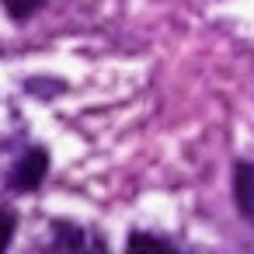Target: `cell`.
<instances>
[{"mask_svg": "<svg viewBox=\"0 0 254 254\" xmlns=\"http://www.w3.org/2000/svg\"><path fill=\"white\" fill-rule=\"evenodd\" d=\"M233 195H237V209L254 223V164H237V171H233Z\"/></svg>", "mask_w": 254, "mask_h": 254, "instance_id": "7a4b0ae2", "label": "cell"}, {"mask_svg": "<svg viewBox=\"0 0 254 254\" xmlns=\"http://www.w3.org/2000/svg\"><path fill=\"white\" fill-rule=\"evenodd\" d=\"M126 247L129 251H171V244L160 240V237H153V233H129Z\"/></svg>", "mask_w": 254, "mask_h": 254, "instance_id": "277c9868", "label": "cell"}, {"mask_svg": "<svg viewBox=\"0 0 254 254\" xmlns=\"http://www.w3.org/2000/svg\"><path fill=\"white\" fill-rule=\"evenodd\" d=\"M46 174H49V153L42 146H28L18 157V164L11 167V178L7 181H11L14 191H35L46 181Z\"/></svg>", "mask_w": 254, "mask_h": 254, "instance_id": "6da1fadb", "label": "cell"}, {"mask_svg": "<svg viewBox=\"0 0 254 254\" xmlns=\"http://www.w3.org/2000/svg\"><path fill=\"white\" fill-rule=\"evenodd\" d=\"M0 4H4V11H7L14 21H28L35 11H42L46 0H0Z\"/></svg>", "mask_w": 254, "mask_h": 254, "instance_id": "3957f363", "label": "cell"}, {"mask_svg": "<svg viewBox=\"0 0 254 254\" xmlns=\"http://www.w3.org/2000/svg\"><path fill=\"white\" fill-rule=\"evenodd\" d=\"M14 230H18V216L11 209H0V251L14 240Z\"/></svg>", "mask_w": 254, "mask_h": 254, "instance_id": "5b68a950", "label": "cell"}]
</instances>
